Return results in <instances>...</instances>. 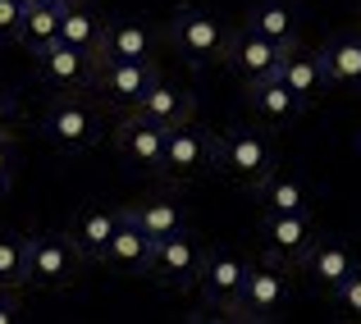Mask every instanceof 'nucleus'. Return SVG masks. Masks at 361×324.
<instances>
[{
  "label": "nucleus",
  "mask_w": 361,
  "mask_h": 324,
  "mask_svg": "<svg viewBox=\"0 0 361 324\" xmlns=\"http://www.w3.org/2000/svg\"><path fill=\"white\" fill-rule=\"evenodd\" d=\"M169 42H174V51L183 55L192 69H206V64L224 60V46H229V32H224V23L211 14V9H197V5H178L174 18H169Z\"/></svg>",
  "instance_id": "nucleus-2"
},
{
  "label": "nucleus",
  "mask_w": 361,
  "mask_h": 324,
  "mask_svg": "<svg viewBox=\"0 0 361 324\" xmlns=\"http://www.w3.org/2000/svg\"><path fill=\"white\" fill-rule=\"evenodd\" d=\"M5 192H9V187H5V183H0V201H5Z\"/></svg>",
  "instance_id": "nucleus-35"
},
{
  "label": "nucleus",
  "mask_w": 361,
  "mask_h": 324,
  "mask_svg": "<svg viewBox=\"0 0 361 324\" xmlns=\"http://www.w3.org/2000/svg\"><path fill=\"white\" fill-rule=\"evenodd\" d=\"M46 5H60L64 9V5H73V0H46Z\"/></svg>",
  "instance_id": "nucleus-34"
},
{
  "label": "nucleus",
  "mask_w": 361,
  "mask_h": 324,
  "mask_svg": "<svg viewBox=\"0 0 361 324\" xmlns=\"http://www.w3.org/2000/svg\"><path fill=\"white\" fill-rule=\"evenodd\" d=\"M279 46L270 42V37H261V32H252V27H243L238 37H229V46H224V64H229L233 73H238L243 82H252V78H261V73H270L274 64H279Z\"/></svg>",
  "instance_id": "nucleus-15"
},
{
  "label": "nucleus",
  "mask_w": 361,
  "mask_h": 324,
  "mask_svg": "<svg viewBox=\"0 0 361 324\" xmlns=\"http://www.w3.org/2000/svg\"><path fill=\"white\" fill-rule=\"evenodd\" d=\"M316 55H320V69H325L329 87L361 92V32H334Z\"/></svg>",
  "instance_id": "nucleus-14"
},
{
  "label": "nucleus",
  "mask_w": 361,
  "mask_h": 324,
  "mask_svg": "<svg viewBox=\"0 0 361 324\" xmlns=\"http://www.w3.org/2000/svg\"><path fill=\"white\" fill-rule=\"evenodd\" d=\"M18 18H23V5L18 0H0V42L18 37Z\"/></svg>",
  "instance_id": "nucleus-29"
},
{
  "label": "nucleus",
  "mask_w": 361,
  "mask_h": 324,
  "mask_svg": "<svg viewBox=\"0 0 361 324\" xmlns=\"http://www.w3.org/2000/svg\"><path fill=\"white\" fill-rule=\"evenodd\" d=\"M220 174L238 178V183L256 187L261 178H270L279 169V156H274L270 137L256 128H233V132H220L215 137V160H211Z\"/></svg>",
  "instance_id": "nucleus-1"
},
{
  "label": "nucleus",
  "mask_w": 361,
  "mask_h": 324,
  "mask_svg": "<svg viewBox=\"0 0 361 324\" xmlns=\"http://www.w3.org/2000/svg\"><path fill=\"white\" fill-rule=\"evenodd\" d=\"M357 9H361V0H357Z\"/></svg>",
  "instance_id": "nucleus-37"
},
{
  "label": "nucleus",
  "mask_w": 361,
  "mask_h": 324,
  "mask_svg": "<svg viewBox=\"0 0 361 324\" xmlns=\"http://www.w3.org/2000/svg\"><path fill=\"white\" fill-rule=\"evenodd\" d=\"M101 87V96L115 101V106H137V96L156 82V64L151 60H106L97 64V78H92Z\"/></svg>",
  "instance_id": "nucleus-11"
},
{
  "label": "nucleus",
  "mask_w": 361,
  "mask_h": 324,
  "mask_svg": "<svg viewBox=\"0 0 361 324\" xmlns=\"http://www.w3.org/2000/svg\"><path fill=\"white\" fill-rule=\"evenodd\" d=\"M18 5H32V0H18Z\"/></svg>",
  "instance_id": "nucleus-36"
},
{
  "label": "nucleus",
  "mask_w": 361,
  "mask_h": 324,
  "mask_svg": "<svg viewBox=\"0 0 361 324\" xmlns=\"http://www.w3.org/2000/svg\"><path fill=\"white\" fill-rule=\"evenodd\" d=\"M115 147L119 156L128 160L142 174H160V156H165V128L147 123L142 114H128V119L115 128Z\"/></svg>",
  "instance_id": "nucleus-12"
},
{
  "label": "nucleus",
  "mask_w": 361,
  "mask_h": 324,
  "mask_svg": "<svg viewBox=\"0 0 361 324\" xmlns=\"http://www.w3.org/2000/svg\"><path fill=\"white\" fill-rule=\"evenodd\" d=\"M247 27L261 37H270L279 51H288V46L302 42V18L298 9L288 5V0H261V5L252 9V18H247Z\"/></svg>",
  "instance_id": "nucleus-21"
},
{
  "label": "nucleus",
  "mask_w": 361,
  "mask_h": 324,
  "mask_svg": "<svg viewBox=\"0 0 361 324\" xmlns=\"http://www.w3.org/2000/svg\"><path fill=\"white\" fill-rule=\"evenodd\" d=\"M298 265H302V270H307V279L316 283V288H329V292H334L338 283H343L348 274L357 270V265H353V256H348V247H343V242H320V237H316V242L307 247V256H302Z\"/></svg>",
  "instance_id": "nucleus-20"
},
{
  "label": "nucleus",
  "mask_w": 361,
  "mask_h": 324,
  "mask_svg": "<svg viewBox=\"0 0 361 324\" xmlns=\"http://www.w3.org/2000/svg\"><path fill=\"white\" fill-rule=\"evenodd\" d=\"M32 60H37L42 82L55 87V92H82V87H92V78H97V55L60 42V37L46 42L42 51H32Z\"/></svg>",
  "instance_id": "nucleus-7"
},
{
  "label": "nucleus",
  "mask_w": 361,
  "mask_h": 324,
  "mask_svg": "<svg viewBox=\"0 0 361 324\" xmlns=\"http://www.w3.org/2000/svg\"><path fill=\"white\" fill-rule=\"evenodd\" d=\"M14 114H18V110H14V101L0 92V137H9V128H14Z\"/></svg>",
  "instance_id": "nucleus-31"
},
{
  "label": "nucleus",
  "mask_w": 361,
  "mask_h": 324,
  "mask_svg": "<svg viewBox=\"0 0 361 324\" xmlns=\"http://www.w3.org/2000/svg\"><path fill=\"white\" fill-rule=\"evenodd\" d=\"M247 106L261 114L265 123H293V119L302 114V101L293 96L288 87H283V78H279L274 69L247 82Z\"/></svg>",
  "instance_id": "nucleus-19"
},
{
  "label": "nucleus",
  "mask_w": 361,
  "mask_h": 324,
  "mask_svg": "<svg viewBox=\"0 0 361 324\" xmlns=\"http://www.w3.org/2000/svg\"><path fill=\"white\" fill-rule=\"evenodd\" d=\"M14 311H18L14 301H0V324H14Z\"/></svg>",
  "instance_id": "nucleus-32"
},
{
  "label": "nucleus",
  "mask_w": 361,
  "mask_h": 324,
  "mask_svg": "<svg viewBox=\"0 0 361 324\" xmlns=\"http://www.w3.org/2000/svg\"><path fill=\"white\" fill-rule=\"evenodd\" d=\"M215 160V132L197 128V123H174L165 128V156H160V174L174 178V183H188V178L206 174Z\"/></svg>",
  "instance_id": "nucleus-6"
},
{
  "label": "nucleus",
  "mask_w": 361,
  "mask_h": 324,
  "mask_svg": "<svg viewBox=\"0 0 361 324\" xmlns=\"http://www.w3.org/2000/svg\"><path fill=\"white\" fill-rule=\"evenodd\" d=\"M288 301H293V279L279 270V261L274 265H247L243 292H238L229 316L233 320H279Z\"/></svg>",
  "instance_id": "nucleus-5"
},
{
  "label": "nucleus",
  "mask_w": 361,
  "mask_h": 324,
  "mask_svg": "<svg viewBox=\"0 0 361 324\" xmlns=\"http://www.w3.org/2000/svg\"><path fill=\"white\" fill-rule=\"evenodd\" d=\"M0 183H14V147H9V137H0Z\"/></svg>",
  "instance_id": "nucleus-30"
},
{
  "label": "nucleus",
  "mask_w": 361,
  "mask_h": 324,
  "mask_svg": "<svg viewBox=\"0 0 361 324\" xmlns=\"http://www.w3.org/2000/svg\"><path fill=\"white\" fill-rule=\"evenodd\" d=\"M247 279V261H238L233 251H206L202 256V274H197V288H202L206 306H220L224 316L233 311Z\"/></svg>",
  "instance_id": "nucleus-9"
},
{
  "label": "nucleus",
  "mask_w": 361,
  "mask_h": 324,
  "mask_svg": "<svg viewBox=\"0 0 361 324\" xmlns=\"http://www.w3.org/2000/svg\"><path fill=\"white\" fill-rule=\"evenodd\" d=\"M252 192H256V201H261L265 211L311 215V192H307V183H298V178H288V174H279V169H274L270 178H261Z\"/></svg>",
  "instance_id": "nucleus-23"
},
{
  "label": "nucleus",
  "mask_w": 361,
  "mask_h": 324,
  "mask_svg": "<svg viewBox=\"0 0 361 324\" xmlns=\"http://www.w3.org/2000/svg\"><path fill=\"white\" fill-rule=\"evenodd\" d=\"M0 301H14V283H5V279H0Z\"/></svg>",
  "instance_id": "nucleus-33"
},
{
  "label": "nucleus",
  "mask_w": 361,
  "mask_h": 324,
  "mask_svg": "<svg viewBox=\"0 0 361 324\" xmlns=\"http://www.w3.org/2000/svg\"><path fill=\"white\" fill-rule=\"evenodd\" d=\"M42 132L51 137V147L78 156V151H92L101 142V114L92 110L87 101H78V92H64V96H55L51 106H46Z\"/></svg>",
  "instance_id": "nucleus-4"
},
{
  "label": "nucleus",
  "mask_w": 361,
  "mask_h": 324,
  "mask_svg": "<svg viewBox=\"0 0 361 324\" xmlns=\"http://www.w3.org/2000/svg\"><path fill=\"white\" fill-rule=\"evenodd\" d=\"M82 256L69 233H32L23 237V283L32 288H64L78 274Z\"/></svg>",
  "instance_id": "nucleus-3"
},
{
  "label": "nucleus",
  "mask_w": 361,
  "mask_h": 324,
  "mask_svg": "<svg viewBox=\"0 0 361 324\" xmlns=\"http://www.w3.org/2000/svg\"><path fill=\"white\" fill-rule=\"evenodd\" d=\"M334 301H338V306H343L353 320H361V270H353V274H348V279L334 288Z\"/></svg>",
  "instance_id": "nucleus-28"
},
{
  "label": "nucleus",
  "mask_w": 361,
  "mask_h": 324,
  "mask_svg": "<svg viewBox=\"0 0 361 324\" xmlns=\"http://www.w3.org/2000/svg\"><path fill=\"white\" fill-rule=\"evenodd\" d=\"M151 51H156L151 27L137 23V18H119V23H106V32H101L97 64H106V60H151Z\"/></svg>",
  "instance_id": "nucleus-18"
},
{
  "label": "nucleus",
  "mask_w": 361,
  "mask_h": 324,
  "mask_svg": "<svg viewBox=\"0 0 361 324\" xmlns=\"http://www.w3.org/2000/svg\"><path fill=\"white\" fill-rule=\"evenodd\" d=\"M128 215L137 219V228L151 237V242H160V237H169V233H178V228H188L183 206H178V201H169V197H156V201L128 206Z\"/></svg>",
  "instance_id": "nucleus-25"
},
{
  "label": "nucleus",
  "mask_w": 361,
  "mask_h": 324,
  "mask_svg": "<svg viewBox=\"0 0 361 324\" xmlns=\"http://www.w3.org/2000/svg\"><path fill=\"white\" fill-rule=\"evenodd\" d=\"M151 251H156V242L142 233L137 219L128 211H119V224H115V233H110L101 261H110L115 270H128V274H151Z\"/></svg>",
  "instance_id": "nucleus-13"
},
{
  "label": "nucleus",
  "mask_w": 361,
  "mask_h": 324,
  "mask_svg": "<svg viewBox=\"0 0 361 324\" xmlns=\"http://www.w3.org/2000/svg\"><path fill=\"white\" fill-rule=\"evenodd\" d=\"M133 114H142V119L156 123V128H174V123L192 119V96H188L183 87H174V82H165V78L156 73V82H151V87L137 96Z\"/></svg>",
  "instance_id": "nucleus-17"
},
{
  "label": "nucleus",
  "mask_w": 361,
  "mask_h": 324,
  "mask_svg": "<svg viewBox=\"0 0 361 324\" xmlns=\"http://www.w3.org/2000/svg\"><path fill=\"white\" fill-rule=\"evenodd\" d=\"M274 73L283 78V87H288L302 106L320 101V92L329 87V82H325V69H320V55L316 51H302V46H288V51L279 55V64H274Z\"/></svg>",
  "instance_id": "nucleus-16"
},
{
  "label": "nucleus",
  "mask_w": 361,
  "mask_h": 324,
  "mask_svg": "<svg viewBox=\"0 0 361 324\" xmlns=\"http://www.w3.org/2000/svg\"><path fill=\"white\" fill-rule=\"evenodd\" d=\"M202 256L206 247L197 242L188 228L160 237L156 251H151V274H156L165 288H197V274H202Z\"/></svg>",
  "instance_id": "nucleus-8"
},
{
  "label": "nucleus",
  "mask_w": 361,
  "mask_h": 324,
  "mask_svg": "<svg viewBox=\"0 0 361 324\" xmlns=\"http://www.w3.org/2000/svg\"><path fill=\"white\" fill-rule=\"evenodd\" d=\"M101 32H106V23H101V14L92 5H78V0H73V5L60 9V42H69V46H78V51L97 55Z\"/></svg>",
  "instance_id": "nucleus-24"
},
{
  "label": "nucleus",
  "mask_w": 361,
  "mask_h": 324,
  "mask_svg": "<svg viewBox=\"0 0 361 324\" xmlns=\"http://www.w3.org/2000/svg\"><path fill=\"white\" fill-rule=\"evenodd\" d=\"M115 224H119V211H110V206H87V211L78 215V224H73L69 237H73V247H78L82 261H101Z\"/></svg>",
  "instance_id": "nucleus-22"
},
{
  "label": "nucleus",
  "mask_w": 361,
  "mask_h": 324,
  "mask_svg": "<svg viewBox=\"0 0 361 324\" xmlns=\"http://www.w3.org/2000/svg\"><path fill=\"white\" fill-rule=\"evenodd\" d=\"M311 242H316L311 215H283V211L261 215V247L270 251V261H302Z\"/></svg>",
  "instance_id": "nucleus-10"
},
{
  "label": "nucleus",
  "mask_w": 361,
  "mask_h": 324,
  "mask_svg": "<svg viewBox=\"0 0 361 324\" xmlns=\"http://www.w3.org/2000/svg\"><path fill=\"white\" fill-rule=\"evenodd\" d=\"M60 37V5H46V0H32V5H23V18H18V46H27V51H42L46 42H55Z\"/></svg>",
  "instance_id": "nucleus-26"
},
{
  "label": "nucleus",
  "mask_w": 361,
  "mask_h": 324,
  "mask_svg": "<svg viewBox=\"0 0 361 324\" xmlns=\"http://www.w3.org/2000/svg\"><path fill=\"white\" fill-rule=\"evenodd\" d=\"M0 279L5 283H23V242L18 237H0Z\"/></svg>",
  "instance_id": "nucleus-27"
}]
</instances>
